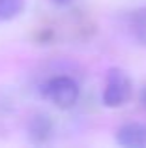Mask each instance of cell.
I'll use <instances>...</instances> for the list:
<instances>
[{
	"label": "cell",
	"instance_id": "6da1fadb",
	"mask_svg": "<svg viewBox=\"0 0 146 148\" xmlns=\"http://www.w3.org/2000/svg\"><path fill=\"white\" fill-rule=\"evenodd\" d=\"M43 94L49 101L60 109H70L79 99V84L66 75L53 77L47 84L43 86Z\"/></svg>",
	"mask_w": 146,
	"mask_h": 148
},
{
	"label": "cell",
	"instance_id": "7a4b0ae2",
	"mask_svg": "<svg viewBox=\"0 0 146 148\" xmlns=\"http://www.w3.org/2000/svg\"><path fill=\"white\" fill-rule=\"evenodd\" d=\"M131 98V79L124 69L113 68L107 75L105 90H103V103L107 107H122Z\"/></svg>",
	"mask_w": 146,
	"mask_h": 148
},
{
	"label": "cell",
	"instance_id": "3957f363",
	"mask_svg": "<svg viewBox=\"0 0 146 148\" xmlns=\"http://www.w3.org/2000/svg\"><path fill=\"white\" fill-rule=\"evenodd\" d=\"M118 145L126 148H144L146 146V124L131 122L126 124L116 133Z\"/></svg>",
	"mask_w": 146,
	"mask_h": 148
},
{
	"label": "cell",
	"instance_id": "277c9868",
	"mask_svg": "<svg viewBox=\"0 0 146 148\" xmlns=\"http://www.w3.org/2000/svg\"><path fill=\"white\" fill-rule=\"evenodd\" d=\"M28 133H30V139L34 143H43L51 137L53 133V124H51V118L47 114H38L30 120V126H28Z\"/></svg>",
	"mask_w": 146,
	"mask_h": 148
},
{
	"label": "cell",
	"instance_id": "5b68a950",
	"mask_svg": "<svg viewBox=\"0 0 146 148\" xmlns=\"http://www.w3.org/2000/svg\"><path fill=\"white\" fill-rule=\"evenodd\" d=\"M131 25H133V32H135L137 40L143 45H146V6L137 10L131 17Z\"/></svg>",
	"mask_w": 146,
	"mask_h": 148
},
{
	"label": "cell",
	"instance_id": "8992f818",
	"mask_svg": "<svg viewBox=\"0 0 146 148\" xmlns=\"http://www.w3.org/2000/svg\"><path fill=\"white\" fill-rule=\"evenodd\" d=\"M25 8V0H0V19L10 21L17 17Z\"/></svg>",
	"mask_w": 146,
	"mask_h": 148
},
{
	"label": "cell",
	"instance_id": "52a82bcc",
	"mask_svg": "<svg viewBox=\"0 0 146 148\" xmlns=\"http://www.w3.org/2000/svg\"><path fill=\"white\" fill-rule=\"evenodd\" d=\"M55 4H58V6H66V4H70L71 0H53Z\"/></svg>",
	"mask_w": 146,
	"mask_h": 148
},
{
	"label": "cell",
	"instance_id": "ba28073f",
	"mask_svg": "<svg viewBox=\"0 0 146 148\" xmlns=\"http://www.w3.org/2000/svg\"><path fill=\"white\" fill-rule=\"evenodd\" d=\"M141 101H143V105L146 107V88L143 90V94H141Z\"/></svg>",
	"mask_w": 146,
	"mask_h": 148
}]
</instances>
